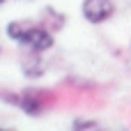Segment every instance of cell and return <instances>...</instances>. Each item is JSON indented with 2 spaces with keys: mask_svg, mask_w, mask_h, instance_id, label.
<instances>
[{
  "mask_svg": "<svg viewBox=\"0 0 131 131\" xmlns=\"http://www.w3.org/2000/svg\"><path fill=\"white\" fill-rule=\"evenodd\" d=\"M53 104V92L44 90V88H25L21 94H18V108L30 115V117H37L41 115L48 106Z\"/></svg>",
  "mask_w": 131,
  "mask_h": 131,
  "instance_id": "6da1fadb",
  "label": "cell"
},
{
  "mask_svg": "<svg viewBox=\"0 0 131 131\" xmlns=\"http://www.w3.org/2000/svg\"><path fill=\"white\" fill-rule=\"evenodd\" d=\"M115 14L113 0H83V16L90 23H104Z\"/></svg>",
  "mask_w": 131,
  "mask_h": 131,
  "instance_id": "7a4b0ae2",
  "label": "cell"
},
{
  "mask_svg": "<svg viewBox=\"0 0 131 131\" xmlns=\"http://www.w3.org/2000/svg\"><path fill=\"white\" fill-rule=\"evenodd\" d=\"M21 44H23V46H28V48H32V51L44 53V51L53 48V35H51L46 28H37V25H32V28H30V32L21 39Z\"/></svg>",
  "mask_w": 131,
  "mask_h": 131,
  "instance_id": "3957f363",
  "label": "cell"
},
{
  "mask_svg": "<svg viewBox=\"0 0 131 131\" xmlns=\"http://www.w3.org/2000/svg\"><path fill=\"white\" fill-rule=\"evenodd\" d=\"M21 69H23V74H25L28 78H39V76L46 71V64H44V60H41V53L30 48V55H28V53L21 55Z\"/></svg>",
  "mask_w": 131,
  "mask_h": 131,
  "instance_id": "277c9868",
  "label": "cell"
},
{
  "mask_svg": "<svg viewBox=\"0 0 131 131\" xmlns=\"http://www.w3.org/2000/svg\"><path fill=\"white\" fill-rule=\"evenodd\" d=\"M30 28H32V23H30V21H12V23L7 25V37L21 44V39L30 32Z\"/></svg>",
  "mask_w": 131,
  "mask_h": 131,
  "instance_id": "5b68a950",
  "label": "cell"
},
{
  "mask_svg": "<svg viewBox=\"0 0 131 131\" xmlns=\"http://www.w3.org/2000/svg\"><path fill=\"white\" fill-rule=\"evenodd\" d=\"M71 129H99V122H94V120H74Z\"/></svg>",
  "mask_w": 131,
  "mask_h": 131,
  "instance_id": "8992f818",
  "label": "cell"
},
{
  "mask_svg": "<svg viewBox=\"0 0 131 131\" xmlns=\"http://www.w3.org/2000/svg\"><path fill=\"white\" fill-rule=\"evenodd\" d=\"M2 2H5V0H0V5H2Z\"/></svg>",
  "mask_w": 131,
  "mask_h": 131,
  "instance_id": "52a82bcc",
  "label": "cell"
}]
</instances>
